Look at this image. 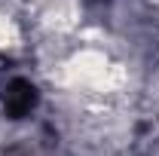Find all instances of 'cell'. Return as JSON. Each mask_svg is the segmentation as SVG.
<instances>
[{
    "instance_id": "obj_1",
    "label": "cell",
    "mask_w": 159,
    "mask_h": 156,
    "mask_svg": "<svg viewBox=\"0 0 159 156\" xmlns=\"http://www.w3.org/2000/svg\"><path fill=\"white\" fill-rule=\"evenodd\" d=\"M31 107H34V86L25 80H16L6 95V110L12 113V119H21L25 113H31Z\"/></svg>"
}]
</instances>
